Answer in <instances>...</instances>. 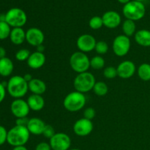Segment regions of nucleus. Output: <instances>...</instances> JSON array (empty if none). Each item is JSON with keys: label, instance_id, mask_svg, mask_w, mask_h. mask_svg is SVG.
<instances>
[{"label": "nucleus", "instance_id": "obj_27", "mask_svg": "<svg viewBox=\"0 0 150 150\" xmlns=\"http://www.w3.org/2000/svg\"><path fill=\"white\" fill-rule=\"evenodd\" d=\"M11 26L6 21H0V40H4L10 38Z\"/></svg>", "mask_w": 150, "mask_h": 150}, {"label": "nucleus", "instance_id": "obj_32", "mask_svg": "<svg viewBox=\"0 0 150 150\" xmlns=\"http://www.w3.org/2000/svg\"><path fill=\"white\" fill-rule=\"evenodd\" d=\"M55 130H54V127H52L50 125H46L45 127V129L43 130V133H42V136L45 138L50 139L54 136L55 134Z\"/></svg>", "mask_w": 150, "mask_h": 150}, {"label": "nucleus", "instance_id": "obj_28", "mask_svg": "<svg viewBox=\"0 0 150 150\" xmlns=\"http://www.w3.org/2000/svg\"><path fill=\"white\" fill-rule=\"evenodd\" d=\"M89 26L93 30H98L100 29L103 26V21L102 17L100 16H94L89 20Z\"/></svg>", "mask_w": 150, "mask_h": 150}, {"label": "nucleus", "instance_id": "obj_39", "mask_svg": "<svg viewBox=\"0 0 150 150\" xmlns=\"http://www.w3.org/2000/svg\"><path fill=\"white\" fill-rule=\"evenodd\" d=\"M23 79H24V80L26 81L27 82V83H29V81H32V79H33V78H32V75L29 74V73H26V74H25L24 76H23Z\"/></svg>", "mask_w": 150, "mask_h": 150}, {"label": "nucleus", "instance_id": "obj_12", "mask_svg": "<svg viewBox=\"0 0 150 150\" xmlns=\"http://www.w3.org/2000/svg\"><path fill=\"white\" fill-rule=\"evenodd\" d=\"M97 41L95 38L89 34H83L80 35L76 40V45L79 51L86 53L95 50Z\"/></svg>", "mask_w": 150, "mask_h": 150}, {"label": "nucleus", "instance_id": "obj_37", "mask_svg": "<svg viewBox=\"0 0 150 150\" xmlns=\"http://www.w3.org/2000/svg\"><path fill=\"white\" fill-rule=\"evenodd\" d=\"M6 86L3 84V83H0V103L3 102L6 96Z\"/></svg>", "mask_w": 150, "mask_h": 150}, {"label": "nucleus", "instance_id": "obj_24", "mask_svg": "<svg viewBox=\"0 0 150 150\" xmlns=\"http://www.w3.org/2000/svg\"><path fill=\"white\" fill-rule=\"evenodd\" d=\"M137 74L139 79L144 81H150V64L143 63L138 67Z\"/></svg>", "mask_w": 150, "mask_h": 150}, {"label": "nucleus", "instance_id": "obj_42", "mask_svg": "<svg viewBox=\"0 0 150 150\" xmlns=\"http://www.w3.org/2000/svg\"><path fill=\"white\" fill-rule=\"evenodd\" d=\"M119 2L121 3V4H127L128 2H130V0H118Z\"/></svg>", "mask_w": 150, "mask_h": 150}, {"label": "nucleus", "instance_id": "obj_20", "mask_svg": "<svg viewBox=\"0 0 150 150\" xmlns=\"http://www.w3.org/2000/svg\"><path fill=\"white\" fill-rule=\"evenodd\" d=\"M9 38L14 45H21L26 41V32L23 28H13Z\"/></svg>", "mask_w": 150, "mask_h": 150}, {"label": "nucleus", "instance_id": "obj_43", "mask_svg": "<svg viewBox=\"0 0 150 150\" xmlns=\"http://www.w3.org/2000/svg\"><path fill=\"white\" fill-rule=\"evenodd\" d=\"M69 150H81L80 149H76V148H75V149H70Z\"/></svg>", "mask_w": 150, "mask_h": 150}, {"label": "nucleus", "instance_id": "obj_35", "mask_svg": "<svg viewBox=\"0 0 150 150\" xmlns=\"http://www.w3.org/2000/svg\"><path fill=\"white\" fill-rule=\"evenodd\" d=\"M35 150H52L49 143L46 142H40L35 147Z\"/></svg>", "mask_w": 150, "mask_h": 150}, {"label": "nucleus", "instance_id": "obj_16", "mask_svg": "<svg viewBox=\"0 0 150 150\" xmlns=\"http://www.w3.org/2000/svg\"><path fill=\"white\" fill-rule=\"evenodd\" d=\"M46 61V57H45L44 53L35 51L33 53H31L29 59H27V65L33 70H38L41 68L42 66L45 64Z\"/></svg>", "mask_w": 150, "mask_h": 150}, {"label": "nucleus", "instance_id": "obj_18", "mask_svg": "<svg viewBox=\"0 0 150 150\" xmlns=\"http://www.w3.org/2000/svg\"><path fill=\"white\" fill-rule=\"evenodd\" d=\"M26 102L30 110L34 111H41L45 106V100L42 95L32 94L27 98Z\"/></svg>", "mask_w": 150, "mask_h": 150}, {"label": "nucleus", "instance_id": "obj_13", "mask_svg": "<svg viewBox=\"0 0 150 150\" xmlns=\"http://www.w3.org/2000/svg\"><path fill=\"white\" fill-rule=\"evenodd\" d=\"M45 35L40 29L31 27L26 32V41L29 45L38 47L43 44Z\"/></svg>", "mask_w": 150, "mask_h": 150}, {"label": "nucleus", "instance_id": "obj_10", "mask_svg": "<svg viewBox=\"0 0 150 150\" xmlns=\"http://www.w3.org/2000/svg\"><path fill=\"white\" fill-rule=\"evenodd\" d=\"M93 123L92 120L81 118L78 120L73 125V130L75 134L80 137H85L90 134L93 130Z\"/></svg>", "mask_w": 150, "mask_h": 150}, {"label": "nucleus", "instance_id": "obj_41", "mask_svg": "<svg viewBox=\"0 0 150 150\" xmlns=\"http://www.w3.org/2000/svg\"><path fill=\"white\" fill-rule=\"evenodd\" d=\"M13 150H28V149L25 146H16V147H13Z\"/></svg>", "mask_w": 150, "mask_h": 150}, {"label": "nucleus", "instance_id": "obj_19", "mask_svg": "<svg viewBox=\"0 0 150 150\" xmlns=\"http://www.w3.org/2000/svg\"><path fill=\"white\" fill-rule=\"evenodd\" d=\"M29 90L34 95H42L47 89L46 84L42 80L39 79H33L28 83Z\"/></svg>", "mask_w": 150, "mask_h": 150}, {"label": "nucleus", "instance_id": "obj_34", "mask_svg": "<svg viewBox=\"0 0 150 150\" xmlns=\"http://www.w3.org/2000/svg\"><path fill=\"white\" fill-rule=\"evenodd\" d=\"M7 133H8V131L6 130L5 127L0 125V146L7 142Z\"/></svg>", "mask_w": 150, "mask_h": 150}, {"label": "nucleus", "instance_id": "obj_15", "mask_svg": "<svg viewBox=\"0 0 150 150\" xmlns=\"http://www.w3.org/2000/svg\"><path fill=\"white\" fill-rule=\"evenodd\" d=\"M103 26L108 29H115L122 23V18L117 12L107 11L102 16Z\"/></svg>", "mask_w": 150, "mask_h": 150}, {"label": "nucleus", "instance_id": "obj_33", "mask_svg": "<svg viewBox=\"0 0 150 150\" xmlns=\"http://www.w3.org/2000/svg\"><path fill=\"white\" fill-rule=\"evenodd\" d=\"M95 115H96L95 110L93 108H92V107L86 108L84 110V111H83V117L87 119V120H92V119L95 118Z\"/></svg>", "mask_w": 150, "mask_h": 150}, {"label": "nucleus", "instance_id": "obj_7", "mask_svg": "<svg viewBox=\"0 0 150 150\" xmlns=\"http://www.w3.org/2000/svg\"><path fill=\"white\" fill-rule=\"evenodd\" d=\"M5 21L12 28H22L27 21V16L22 9L13 7L5 13Z\"/></svg>", "mask_w": 150, "mask_h": 150}, {"label": "nucleus", "instance_id": "obj_22", "mask_svg": "<svg viewBox=\"0 0 150 150\" xmlns=\"http://www.w3.org/2000/svg\"><path fill=\"white\" fill-rule=\"evenodd\" d=\"M14 70V64L8 57H4L0 59V76L2 77H8L13 73Z\"/></svg>", "mask_w": 150, "mask_h": 150}, {"label": "nucleus", "instance_id": "obj_36", "mask_svg": "<svg viewBox=\"0 0 150 150\" xmlns=\"http://www.w3.org/2000/svg\"><path fill=\"white\" fill-rule=\"evenodd\" d=\"M29 120L27 117H23V118H18L16 119V125L18 126H23V127H26L28 124Z\"/></svg>", "mask_w": 150, "mask_h": 150}, {"label": "nucleus", "instance_id": "obj_17", "mask_svg": "<svg viewBox=\"0 0 150 150\" xmlns=\"http://www.w3.org/2000/svg\"><path fill=\"white\" fill-rule=\"evenodd\" d=\"M45 125H46L42 120L37 117H33L29 120L26 127L30 134L40 136V135H42Z\"/></svg>", "mask_w": 150, "mask_h": 150}, {"label": "nucleus", "instance_id": "obj_30", "mask_svg": "<svg viewBox=\"0 0 150 150\" xmlns=\"http://www.w3.org/2000/svg\"><path fill=\"white\" fill-rule=\"evenodd\" d=\"M30 54L31 52L29 50L26 49V48H22V49L18 50V51L16 53L15 57H16V59L18 61L24 62L27 61Z\"/></svg>", "mask_w": 150, "mask_h": 150}, {"label": "nucleus", "instance_id": "obj_40", "mask_svg": "<svg viewBox=\"0 0 150 150\" xmlns=\"http://www.w3.org/2000/svg\"><path fill=\"white\" fill-rule=\"evenodd\" d=\"M37 48V51H38V52H40V53H44V51H45V46L43 45V44L42 45H38V47H36Z\"/></svg>", "mask_w": 150, "mask_h": 150}, {"label": "nucleus", "instance_id": "obj_21", "mask_svg": "<svg viewBox=\"0 0 150 150\" xmlns=\"http://www.w3.org/2000/svg\"><path fill=\"white\" fill-rule=\"evenodd\" d=\"M136 43L142 47H150V31L147 29H140L134 35Z\"/></svg>", "mask_w": 150, "mask_h": 150}, {"label": "nucleus", "instance_id": "obj_6", "mask_svg": "<svg viewBox=\"0 0 150 150\" xmlns=\"http://www.w3.org/2000/svg\"><path fill=\"white\" fill-rule=\"evenodd\" d=\"M69 62L72 70L78 74L87 72L90 67V59L86 54L81 51L73 53L70 56Z\"/></svg>", "mask_w": 150, "mask_h": 150}, {"label": "nucleus", "instance_id": "obj_8", "mask_svg": "<svg viewBox=\"0 0 150 150\" xmlns=\"http://www.w3.org/2000/svg\"><path fill=\"white\" fill-rule=\"evenodd\" d=\"M131 47L130 38L125 35H120L113 40L112 49L114 54L117 57H122L129 53Z\"/></svg>", "mask_w": 150, "mask_h": 150}, {"label": "nucleus", "instance_id": "obj_23", "mask_svg": "<svg viewBox=\"0 0 150 150\" xmlns=\"http://www.w3.org/2000/svg\"><path fill=\"white\" fill-rule=\"evenodd\" d=\"M122 28L123 35H126L128 38L133 36L136 32V23L132 20L126 19L122 23Z\"/></svg>", "mask_w": 150, "mask_h": 150}, {"label": "nucleus", "instance_id": "obj_9", "mask_svg": "<svg viewBox=\"0 0 150 150\" xmlns=\"http://www.w3.org/2000/svg\"><path fill=\"white\" fill-rule=\"evenodd\" d=\"M49 144L52 150H69L71 146V139L64 133H56Z\"/></svg>", "mask_w": 150, "mask_h": 150}, {"label": "nucleus", "instance_id": "obj_38", "mask_svg": "<svg viewBox=\"0 0 150 150\" xmlns=\"http://www.w3.org/2000/svg\"><path fill=\"white\" fill-rule=\"evenodd\" d=\"M6 57V50L4 47L0 46V59Z\"/></svg>", "mask_w": 150, "mask_h": 150}, {"label": "nucleus", "instance_id": "obj_1", "mask_svg": "<svg viewBox=\"0 0 150 150\" xmlns=\"http://www.w3.org/2000/svg\"><path fill=\"white\" fill-rule=\"evenodd\" d=\"M7 91L9 95L15 99L22 98L29 91L28 83L21 76H13L7 82Z\"/></svg>", "mask_w": 150, "mask_h": 150}, {"label": "nucleus", "instance_id": "obj_11", "mask_svg": "<svg viewBox=\"0 0 150 150\" xmlns=\"http://www.w3.org/2000/svg\"><path fill=\"white\" fill-rule=\"evenodd\" d=\"M10 111L16 119L23 118V117H27L30 111V108L26 100H24L22 98H19V99H15L11 103Z\"/></svg>", "mask_w": 150, "mask_h": 150}, {"label": "nucleus", "instance_id": "obj_29", "mask_svg": "<svg viewBox=\"0 0 150 150\" xmlns=\"http://www.w3.org/2000/svg\"><path fill=\"white\" fill-rule=\"evenodd\" d=\"M108 49H109V47H108V43L103 40H100L97 42L95 48V51L98 55L105 54L108 51Z\"/></svg>", "mask_w": 150, "mask_h": 150}, {"label": "nucleus", "instance_id": "obj_5", "mask_svg": "<svg viewBox=\"0 0 150 150\" xmlns=\"http://www.w3.org/2000/svg\"><path fill=\"white\" fill-rule=\"evenodd\" d=\"M122 13L126 19L136 21L144 17L146 8L142 2L133 0L125 4L122 8Z\"/></svg>", "mask_w": 150, "mask_h": 150}, {"label": "nucleus", "instance_id": "obj_44", "mask_svg": "<svg viewBox=\"0 0 150 150\" xmlns=\"http://www.w3.org/2000/svg\"><path fill=\"white\" fill-rule=\"evenodd\" d=\"M135 1H141V2H142L143 1H144V0H135Z\"/></svg>", "mask_w": 150, "mask_h": 150}, {"label": "nucleus", "instance_id": "obj_26", "mask_svg": "<svg viewBox=\"0 0 150 150\" xmlns=\"http://www.w3.org/2000/svg\"><path fill=\"white\" fill-rule=\"evenodd\" d=\"M105 59L100 55H97L90 59V67L94 70H101L105 66Z\"/></svg>", "mask_w": 150, "mask_h": 150}, {"label": "nucleus", "instance_id": "obj_3", "mask_svg": "<svg viewBox=\"0 0 150 150\" xmlns=\"http://www.w3.org/2000/svg\"><path fill=\"white\" fill-rule=\"evenodd\" d=\"M86 103V98L84 94L75 90L64 98L63 105L70 112H77L85 106Z\"/></svg>", "mask_w": 150, "mask_h": 150}, {"label": "nucleus", "instance_id": "obj_25", "mask_svg": "<svg viewBox=\"0 0 150 150\" xmlns=\"http://www.w3.org/2000/svg\"><path fill=\"white\" fill-rule=\"evenodd\" d=\"M92 90L98 96H105L108 92V85L103 81H96Z\"/></svg>", "mask_w": 150, "mask_h": 150}, {"label": "nucleus", "instance_id": "obj_14", "mask_svg": "<svg viewBox=\"0 0 150 150\" xmlns=\"http://www.w3.org/2000/svg\"><path fill=\"white\" fill-rule=\"evenodd\" d=\"M117 70L119 77L123 79H127L134 76L137 69L133 62L125 60V61L122 62L117 66Z\"/></svg>", "mask_w": 150, "mask_h": 150}, {"label": "nucleus", "instance_id": "obj_4", "mask_svg": "<svg viewBox=\"0 0 150 150\" xmlns=\"http://www.w3.org/2000/svg\"><path fill=\"white\" fill-rule=\"evenodd\" d=\"M96 83L95 76L90 72L79 73L73 81V86L75 90L81 93H86L93 89Z\"/></svg>", "mask_w": 150, "mask_h": 150}, {"label": "nucleus", "instance_id": "obj_31", "mask_svg": "<svg viewBox=\"0 0 150 150\" xmlns=\"http://www.w3.org/2000/svg\"><path fill=\"white\" fill-rule=\"evenodd\" d=\"M103 76L107 79H113L118 76L117 68L113 66H108L103 70Z\"/></svg>", "mask_w": 150, "mask_h": 150}, {"label": "nucleus", "instance_id": "obj_2", "mask_svg": "<svg viewBox=\"0 0 150 150\" xmlns=\"http://www.w3.org/2000/svg\"><path fill=\"white\" fill-rule=\"evenodd\" d=\"M29 138L30 133L27 127L16 125L8 130L7 142L13 147L25 146L29 142Z\"/></svg>", "mask_w": 150, "mask_h": 150}]
</instances>
